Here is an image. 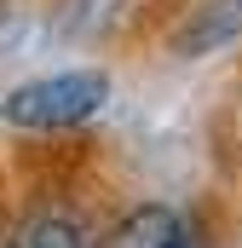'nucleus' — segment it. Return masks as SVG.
Segmentation results:
<instances>
[{"instance_id": "nucleus-3", "label": "nucleus", "mask_w": 242, "mask_h": 248, "mask_svg": "<svg viewBox=\"0 0 242 248\" xmlns=\"http://www.w3.org/2000/svg\"><path fill=\"white\" fill-rule=\"evenodd\" d=\"M237 35H242V0H202L173 29V52L179 58H208V52L231 46Z\"/></svg>"}, {"instance_id": "nucleus-1", "label": "nucleus", "mask_w": 242, "mask_h": 248, "mask_svg": "<svg viewBox=\"0 0 242 248\" xmlns=\"http://www.w3.org/2000/svg\"><path fill=\"white\" fill-rule=\"evenodd\" d=\"M110 104V75L104 69H58L17 81L0 98V122L17 133H75Z\"/></svg>"}, {"instance_id": "nucleus-4", "label": "nucleus", "mask_w": 242, "mask_h": 248, "mask_svg": "<svg viewBox=\"0 0 242 248\" xmlns=\"http://www.w3.org/2000/svg\"><path fill=\"white\" fill-rule=\"evenodd\" d=\"M6 248H98V237L87 231L81 214H69V208H41V214L17 219V231H12Z\"/></svg>"}, {"instance_id": "nucleus-2", "label": "nucleus", "mask_w": 242, "mask_h": 248, "mask_svg": "<svg viewBox=\"0 0 242 248\" xmlns=\"http://www.w3.org/2000/svg\"><path fill=\"white\" fill-rule=\"evenodd\" d=\"M98 248H196V231L179 208L167 202H138L98 237Z\"/></svg>"}]
</instances>
